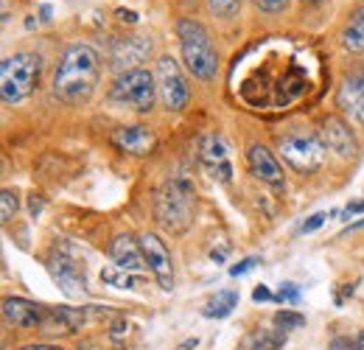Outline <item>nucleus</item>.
<instances>
[{
  "label": "nucleus",
  "mask_w": 364,
  "mask_h": 350,
  "mask_svg": "<svg viewBox=\"0 0 364 350\" xmlns=\"http://www.w3.org/2000/svg\"><path fill=\"white\" fill-rule=\"evenodd\" d=\"M277 152H280L283 163L300 174H314L325 163V143L314 134H306V132L283 134L277 140Z\"/></svg>",
  "instance_id": "obj_5"
},
{
  "label": "nucleus",
  "mask_w": 364,
  "mask_h": 350,
  "mask_svg": "<svg viewBox=\"0 0 364 350\" xmlns=\"http://www.w3.org/2000/svg\"><path fill=\"white\" fill-rule=\"evenodd\" d=\"M322 143L325 149H331L336 157H356V137L350 127H345V121L339 118H325L322 124Z\"/></svg>",
  "instance_id": "obj_12"
},
{
  "label": "nucleus",
  "mask_w": 364,
  "mask_h": 350,
  "mask_svg": "<svg viewBox=\"0 0 364 350\" xmlns=\"http://www.w3.org/2000/svg\"><path fill=\"white\" fill-rule=\"evenodd\" d=\"M109 255H112L115 266L124 269V272H140V269L146 266V255H143L140 241H135V238L127 235V233L115 235V241H112V247H109Z\"/></svg>",
  "instance_id": "obj_15"
},
{
  "label": "nucleus",
  "mask_w": 364,
  "mask_h": 350,
  "mask_svg": "<svg viewBox=\"0 0 364 350\" xmlns=\"http://www.w3.org/2000/svg\"><path fill=\"white\" fill-rule=\"evenodd\" d=\"M252 300H255V303H269V300H274V295L267 286H258V289L252 292Z\"/></svg>",
  "instance_id": "obj_30"
},
{
  "label": "nucleus",
  "mask_w": 364,
  "mask_h": 350,
  "mask_svg": "<svg viewBox=\"0 0 364 350\" xmlns=\"http://www.w3.org/2000/svg\"><path fill=\"white\" fill-rule=\"evenodd\" d=\"M154 216L157 221L180 235L193 221V182L185 174H177L163 182V188L154 196Z\"/></svg>",
  "instance_id": "obj_3"
},
{
  "label": "nucleus",
  "mask_w": 364,
  "mask_h": 350,
  "mask_svg": "<svg viewBox=\"0 0 364 350\" xmlns=\"http://www.w3.org/2000/svg\"><path fill=\"white\" fill-rule=\"evenodd\" d=\"M157 90H160V98H163L168 112H182L188 107L191 88H188L185 73H182L180 62L174 56H160L157 59Z\"/></svg>",
  "instance_id": "obj_7"
},
{
  "label": "nucleus",
  "mask_w": 364,
  "mask_h": 350,
  "mask_svg": "<svg viewBox=\"0 0 364 350\" xmlns=\"http://www.w3.org/2000/svg\"><path fill=\"white\" fill-rule=\"evenodd\" d=\"M46 311L48 308L37 306V303H31V300H26V297H6V300H3V319H6L9 325H14V328H26V331L43 328Z\"/></svg>",
  "instance_id": "obj_10"
},
{
  "label": "nucleus",
  "mask_w": 364,
  "mask_h": 350,
  "mask_svg": "<svg viewBox=\"0 0 364 350\" xmlns=\"http://www.w3.org/2000/svg\"><path fill=\"white\" fill-rule=\"evenodd\" d=\"M283 345H286V331L283 328H258V331H250L241 339L238 350H280Z\"/></svg>",
  "instance_id": "obj_18"
},
{
  "label": "nucleus",
  "mask_w": 364,
  "mask_h": 350,
  "mask_svg": "<svg viewBox=\"0 0 364 350\" xmlns=\"http://www.w3.org/2000/svg\"><path fill=\"white\" fill-rule=\"evenodd\" d=\"M247 160H250V169L258 179H264L269 185H283V169H280V163L274 160V154L267 146H261V143L250 146Z\"/></svg>",
  "instance_id": "obj_17"
},
{
  "label": "nucleus",
  "mask_w": 364,
  "mask_h": 350,
  "mask_svg": "<svg viewBox=\"0 0 364 350\" xmlns=\"http://www.w3.org/2000/svg\"><path fill=\"white\" fill-rule=\"evenodd\" d=\"M17 208H20L17 191L3 188V193H0V219H3V224H9V221L17 216Z\"/></svg>",
  "instance_id": "obj_21"
},
{
  "label": "nucleus",
  "mask_w": 364,
  "mask_h": 350,
  "mask_svg": "<svg viewBox=\"0 0 364 350\" xmlns=\"http://www.w3.org/2000/svg\"><path fill=\"white\" fill-rule=\"evenodd\" d=\"M258 263H261L258 258H244V261L235 263V266L230 269V275H232V277H238V275H247V272H250V269H255Z\"/></svg>",
  "instance_id": "obj_28"
},
{
  "label": "nucleus",
  "mask_w": 364,
  "mask_h": 350,
  "mask_svg": "<svg viewBox=\"0 0 364 350\" xmlns=\"http://www.w3.org/2000/svg\"><path fill=\"white\" fill-rule=\"evenodd\" d=\"M112 143L127 154H149L157 146V137L146 127H121L112 132Z\"/></svg>",
  "instance_id": "obj_16"
},
{
  "label": "nucleus",
  "mask_w": 364,
  "mask_h": 350,
  "mask_svg": "<svg viewBox=\"0 0 364 350\" xmlns=\"http://www.w3.org/2000/svg\"><path fill=\"white\" fill-rule=\"evenodd\" d=\"M177 37L182 48V62L188 73L199 82H213L219 73V56L210 40V31L199 20H180L177 23Z\"/></svg>",
  "instance_id": "obj_2"
},
{
  "label": "nucleus",
  "mask_w": 364,
  "mask_h": 350,
  "mask_svg": "<svg viewBox=\"0 0 364 350\" xmlns=\"http://www.w3.org/2000/svg\"><path fill=\"white\" fill-rule=\"evenodd\" d=\"M208 6L216 17H232V14H238L241 0H208Z\"/></svg>",
  "instance_id": "obj_24"
},
{
  "label": "nucleus",
  "mask_w": 364,
  "mask_h": 350,
  "mask_svg": "<svg viewBox=\"0 0 364 350\" xmlns=\"http://www.w3.org/2000/svg\"><path fill=\"white\" fill-rule=\"evenodd\" d=\"M196 345H199V342H196V339H188V342H185V345H182V348H185V350H191V348H196Z\"/></svg>",
  "instance_id": "obj_34"
},
{
  "label": "nucleus",
  "mask_w": 364,
  "mask_h": 350,
  "mask_svg": "<svg viewBox=\"0 0 364 350\" xmlns=\"http://www.w3.org/2000/svg\"><path fill=\"white\" fill-rule=\"evenodd\" d=\"M151 56V40L135 34V37H127L121 43L112 45V68L118 73H129V70H140V65Z\"/></svg>",
  "instance_id": "obj_9"
},
{
  "label": "nucleus",
  "mask_w": 364,
  "mask_h": 350,
  "mask_svg": "<svg viewBox=\"0 0 364 350\" xmlns=\"http://www.w3.org/2000/svg\"><path fill=\"white\" fill-rule=\"evenodd\" d=\"M274 325L283 328V331H291V328H303L306 325V317L297 314V311H277L274 314Z\"/></svg>",
  "instance_id": "obj_23"
},
{
  "label": "nucleus",
  "mask_w": 364,
  "mask_h": 350,
  "mask_svg": "<svg viewBox=\"0 0 364 350\" xmlns=\"http://www.w3.org/2000/svg\"><path fill=\"white\" fill-rule=\"evenodd\" d=\"M154 95H157V76H151L149 70L121 73L112 85V92H109V98L115 104L132 107L137 112H149L154 107Z\"/></svg>",
  "instance_id": "obj_6"
},
{
  "label": "nucleus",
  "mask_w": 364,
  "mask_h": 350,
  "mask_svg": "<svg viewBox=\"0 0 364 350\" xmlns=\"http://www.w3.org/2000/svg\"><path fill=\"white\" fill-rule=\"evenodd\" d=\"M101 280L115 286V289H135V277L124 275V269H101Z\"/></svg>",
  "instance_id": "obj_22"
},
{
  "label": "nucleus",
  "mask_w": 364,
  "mask_h": 350,
  "mask_svg": "<svg viewBox=\"0 0 364 350\" xmlns=\"http://www.w3.org/2000/svg\"><path fill=\"white\" fill-rule=\"evenodd\" d=\"M336 101L342 107V112L353 121V124H364V73H350L336 92Z\"/></svg>",
  "instance_id": "obj_11"
},
{
  "label": "nucleus",
  "mask_w": 364,
  "mask_h": 350,
  "mask_svg": "<svg viewBox=\"0 0 364 350\" xmlns=\"http://www.w3.org/2000/svg\"><path fill=\"white\" fill-rule=\"evenodd\" d=\"M98 73H101L98 51L87 43L70 45L59 59V68L53 76V95L73 107L85 104L98 85Z\"/></svg>",
  "instance_id": "obj_1"
},
{
  "label": "nucleus",
  "mask_w": 364,
  "mask_h": 350,
  "mask_svg": "<svg viewBox=\"0 0 364 350\" xmlns=\"http://www.w3.org/2000/svg\"><path fill=\"white\" fill-rule=\"evenodd\" d=\"M235 306H238V295L235 292H216V297L208 300V306L202 308V314L210 317V319H225L228 314H232Z\"/></svg>",
  "instance_id": "obj_20"
},
{
  "label": "nucleus",
  "mask_w": 364,
  "mask_h": 350,
  "mask_svg": "<svg viewBox=\"0 0 364 350\" xmlns=\"http://www.w3.org/2000/svg\"><path fill=\"white\" fill-rule=\"evenodd\" d=\"M140 247H143V255H146V266L151 269V275L157 277V283L166 292H171L174 289V261H171L168 247L154 233L140 235Z\"/></svg>",
  "instance_id": "obj_8"
},
{
  "label": "nucleus",
  "mask_w": 364,
  "mask_h": 350,
  "mask_svg": "<svg viewBox=\"0 0 364 350\" xmlns=\"http://www.w3.org/2000/svg\"><path fill=\"white\" fill-rule=\"evenodd\" d=\"M202 163L210 169L213 176H219L222 182H230V176H232L230 152H228V143H225L219 134L205 137V143H202Z\"/></svg>",
  "instance_id": "obj_14"
},
{
  "label": "nucleus",
  "mask_w": 364,
  "mask_h": 350,
  "mask_svg": "<svg viewBox=\"0 0 364 350\" xmlns=\"http://www.w3.org/2000/svg\"><path fill=\"white\" fill-rule=\"evenodd\" d=\"M274 300H280V303H297L300 300V289L294 283H283L280 292L274 295Z\"/></svg>",
  "instance_id": "obj_26"
},
{
  "label": "nucleus",
  "mask_w": 364,
  "mask_h": 350,
  "mask_svg": "<svg viewBox=\"0 0 364 350\" xmlns=\"http://www.w3.org/2000/svg\"><path fill=\"white\" fill-rule=\"evenodd\" d=\"M322 224H325V213H314L309 221H303V227H300V230H303V233H314V230H319Z\"/></svg>",
  "instance_id": "obj_29"
},
{
  "label": "nucleus",
  "mask_w": 364,
  "mask_h": 350,
  "mask_svg": "<svg viewBox=\"0 0 364 350\" xmlns=\"http://www.w3.org/2000/svg\"><path fill=\"white\" fill-rule=\"evenodd\" d=\"M356 213H364V199H359V202H350V205L342 211V219H350V216H356Z\"/></svg>",
  "instance_id": "obj_31"
},
{
  "label": "nucleus",
  "mask_w": 364,
  "mask_h": 350,
  "mask_svg": "<svg viewBox=\"0 0 364 350\" xmlns=\"http://www.w3.org/2000/svg\"><path fill=\"white\" fill-rule=\"evenodd\" d=\"M331 350H364V334H359V336H336L331 342Z\"/></svg>",
  "instance_id": "obj_25"
},
{
  "label": "nucleus",
  "mask_w": 364,
  "mask_h": 350,
  "mask_svg": "<svg viewBox=\"0 0 364 350\" xmlns=\"http://www.w3.org/2000/svg\"><path fill=\"white\" fill-rule=\"evenodd\" d=\"M40 79V59L34 53H11L0 65V95L3 104L14 107L26 101Z\"/></svg>",
  "instance_id": "obj_4"
},
{
  "label": "nucleus",
  "mask_w": 364,
  "mask_h": 350,
  "mask_svg": "<svg viewBox=\"0 0 364 350\" xmlns=\"http://www.w3.org/2000/svg\"><path fill=\"white\" fill-rule=\"evenodd\" d=\"M342 45L353 53H364V6H359L342 31Z\"/></svg>",
  "instance_id": "obj_19"
},
{
  "label": "nucleus",
  "mask_w": 364,
  "mask_h": 350,
  "mask_svg": "<svg viewBox=\"0 0 364 350\" xmlns=\"http://www.w3.org/2000/svg\"><path fill=\"white\" fill-rule=\"evenodd\" d=\"M261 11H267V14H280V11H286L289 9V0H252Z\"/></svg>",
  "instance_id": "obj_27"
},
{
  "label": "nucleus",
  "mask_w": 364,
  "mask_h": 350,
  "mask_svg": "<svg viewBox=\"0 0 364 350\" xmlns=\"http://www.w3.org/2000/svg\"><path fill=\"white\" fill-rule=\"evenodd\" d=\"M118 20H124V23H137V14L135 11H127V9H118Z\"/></svg>",
  "instance_id": "obj_32"
},
{
  "label": "nucleus",
  "mask_w": 364,
  "mask_h": 350,
  "mask_svg": "<svg viewBox=\"0 0 364 350\" xmlns=\"http://www.w3.org/2000/svg\"><path fill=\"white\" fill-rule=\"evenodd\" d=\"M48 266H50V275H53L56 286L68 297H82L85 295V272L76 266V261H70L65 255H56Z\"/></svg>",
  "instance_id": "obj_13"
},
{
  "label": "nucleus",
  "mask_w": 364,
  "mask_h": 350,
  "mask_svg": "<svg viewBox=\"0 0 364 350\" xmlns=\"http://www.w3.org/2000/svg\"><path fill=\"white\" fill-rule=\"evenodd\" d=\"M20 350H65V348H56V345H26Z\"/></svg>",
  "instance_id": "obj_33"
}]
</instances>
